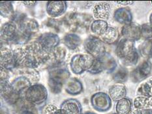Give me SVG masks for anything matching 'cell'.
<instances>
[{
    "label": "cell",
    "instance_id": "6da1fadb",
    "mask_svg": "<svg viewBox=\"0 0 152 114\" xmlns=\"http://www.w3.org/2000/svg\"><path fill=\"white\" fill-rule=\"evenodd\" d=\"M16 68H35L47 63L50 53L45 50L35 41L14 50Z\"/></svg>",
    "mask_w": 152,
    "mask_h": 114
},
{
    "label": "cell",
    "instance_id": "7a4b0ae2",
    "mask_svg": "<svg viewBox=\"0 0 152 114\" xmlns=\"http://www.w3.org/2000/svg\"><path fill=\"white\" fill-rule=\"evenodd\" d=\"M22 98L32 105H41L47 100L48 91L43 85L34 84L25 91Z\"/></svg>",
    "mask_w": 152,
    "mask_h": 114
},
{
    "label": "cell",
    "instance_id": "3957f363",
    "mask_svg": "<svg viewBox=\"0 0 152 114\" xmlns=\"http://www.w3.org/2000/svg\"><path fill=\"white\" fill-rule=\"evenodd\" d=\"M94 60L95 58L89 54H76L71 58V69L75 74H82L90 69Z\"/></svg>",
    "mask_w": 152,
    "mask_h": 114
},
{
    "label": "cell",
    "instance_id": "277c9868",
    "mask_svg": "<svg viewBox=\"0 0 152 114\" xmlns=\"http://www.w3.org/2000/svg\"><path fill=\"white\" fill-rule=\"evenodd\" d=\"M84 48L88 54L95 59L101 58L107 53L104 43L97 36H89L84 42Z\"/></svg>",
    "mask_w": 152,
    "mask_h": 114
},
{
    "label": "cell",
    "instance_id": "5b68a950",
    "mask_svg": "<svg viewBox=\"0 0 152 114\" xmlns=\"http://www.w3.org/2000/svg\"><path fill=\"white\" fill-rule=\"evenodd\" d=\"M91 104L93 108L97 112H105L111 108L112 99L107 93L98 92L91 96Z\"/></svg>",
    "mask_w": 152,
    "mask_h": 114
},
{
    "label": "cell",
    "instance_id": "8992f818",
    "mask_svg": "<svg viewBox=\"0 0 152 114\" xmlns=\"http://www.w3.org/2000/svg\"><path fill=\"white\" fill-rule=\"evenodd\" d=\"M35 41L41 46L48 52H51L57 48L60 43V38L59 36L51 32H47L41 34L36 39Z\"/></svg>",
    "mask_w": 152,
    "mask_h": 114
},
{
    "label": "cell",
    "instance_id": "52a82bcc",
    "mask_svg": "<svg viewBox=\"0 0 152 114\" xmlns=\"http://www.w3.org/2000/svg\"><path fill=\"white\" fill-rule=\"evenodd\" d=\"M152 70V63L150 60H145L131 72L130 77L134 83H139L150 76Z\"/></svg>",
    "mask_w": 152,
    "mask_h": 114
},
{
    "label": "cell",
    "instance_id": "ba28073f",
    "mask_svg": "<svg viewBox=\"0 0 152 114\" xmlns=\"http://www.w3.org/2000/svg\"><path fill=\"white\" fill-rule=\"evenodd\" d=\"M1 97L9 105L15 106L22 99L20 94L16 93L9 81H1Z\"/></svg>",
    "mask_w": 152,
    "mask_h": 114
},
{
    "label": "cell",
    "instance_id": "9c48e42d",
    "mask_svg": "<svg viewBox=\"0 0 152 114\" xmlns=\"http://www.w3.org/2000/svg\"><path fill=\"white\" fill-rule=\"evenodd\" d=\"M48 74V78L62 84L69 80V77L71 76L70 72L69 71L67 67L65 66V63L49 67Z\"/></svg>",
    "mask_w": 152,
    "mask_h": 114
},
{
    "label": "cell",
    "instance_id": "30bf717a",
    "mask_svg": "<svg viewBox=\"0 0 152 114\" xmlns=\"http://www.w3.org/2000/svg\"><path fill=\"white\" fill-rule=\"evenodd\" d=\"M18 28L15 23L8 22L3 24L1 28V39L7 43H13L17 36Z\"/></svg>",
    "mask_w": 152,
    "mask_h": 114
},
{
    "label": "cell",
    "instance_id": "8fae6325",
    "mask_svg": "<svg viewBox=\"0 0 152 114\" xmlns=\"http://www.w3.org/2000/svg\"><path fill=\"white\" fill-rule=\"evenodd\" d=\"M121 33L124 38L134 42L138 41L142 37L141 25L133 22L124 25L121 28Z\"/></svg>",
    "mask_w": 152,
    "mask_h": 114
},
{
    "label": "cell",
    "instance_id": "7c38bea8",
    "mask_svg": "<svg viewBox=\"0 0 152 114\" xmlns=\"http://www.w3.org/2000/svg\"><path fill=\"white\" fill-rule=\"evenodd\" d=\"M67 9V3L65 1H49L46 7L47 14L52 18H57L63 15Z\"/></svg>",
    "mask_w": 152,
    "mask_h": 114
},
{
    "label": "cell",
    "instance_id": "4fadbf2b",
    "mask_svg": "<svg viewBox=\"0 0 152 114\" xmlns=\"http://www.w3.org/2000/svg\"><path fill=\"white\" fill-rule=\"evenodd\" d=\"M1 67L10 71L16 68L14 50L6 47L1 49Z\"/></svg>",
    "mask_w": 152,
    "mask_h": 114
},
{
    "label": "cell",
    "instance_id": "5bb4252c",
    "mask_svg": "<svg viewBox=\"0 0 152 114\" xmlns=\"http://www.w3.org/2000/svg\"><path fill=\"white\" fill-rule=\"evenodd\" d=\"M134 41L128 40L124 38L121 39L118 42L116 48H115V54L121 60L127 57L134 50Z\"/></svg>",
    "mask_w": 152,
    "mask_h": 114
},
{
    "label": "cell",
    "instance_id": "9a60e30c",
    "mask_svg": "<svg viewBox=\"0 0 152 114\" xmlns=\"http://www.w3.org/2000/svg\"><path fill=\"white\" fill-rule=\"evenodd\" d=\"M60 109L65 114H82V106L81 103L75 99L65 100L60 106Z\"/></svg>",
    "mask_w": 152,
    "mask_h": 114
},
{
    "label": "cell",
    "instance_id": "2e32d148",
    "mask_svg": "<svg viewBox=\"0 0 152 114\" xmlns=\"http://www.w3.org/2000/svg\"><path fill=\"white\" fill-rule=\"evenodd\" d=\"M65 56L66 50L65 48L58 46L55 48L50 53V57L47 62L48 63L50 64L49 67L64 64Z\"/></svg>",
    "mask_w": 152,
    "mask_h": 114
},
{
    "label": "cell",
    "instance_id": "e0dca14e",
    "mask_svg": "<svg viewBox=\"0 0 152 114\" xmlns=\"http://www.w3.org/2000/svg\"><path fill=\"white\" fill-rule=\"evenodd\" d=\"M93 12L95 18L106 20L110 16V5L107 2L99 3L94 6Z\"/></svg>",
    "mask_w": 152,
    "mask_h": 114
},
{
    "label": "cell",
    "instance_id": "ac0fdd59",
    "mask_svg": "<svg viewBox=\"0 0 152 114\" xmlns=\"http://www.w3.org/2000/svg\"><path fill=\"white\" fill-rule=\"evenodd\" d=\"M114 18L120 24L127 25L132 23L133 15L130 9L127 7H121L116 9L114 12Z\"/></svg>",
    "mask_w": 152,
    "mask_h": 114
},
{
    "label": "cell",
    "instance_id": "d6986e66",
    "mask_svg": "<svg viewBox=\"0 0 152 114\" xmlns=\"http://www.w3.org/2000/svg\"><path fill=\"white\" fill-rule=\"evenodd\" d=\"M108 94L112 100L118 102L126 97V87L124 84H115L109 89Z\"/></svg>",
    "mask_w": 152,
    "mask_h": 114
},
{
    "label": "cell",
    "instance_id": "ffe728a7",
    "mask_svg": "<svg viewBox=\"0 0 152 114\" xmlns=\"http://www.w3.org/2000/svg\"><path fill=\"white\" fill-rule=\"evenodd\" d=\"M18 28L20 30L32 36L39 31V25L35 20L26 18L18 26Z\"/></svg>",
    "mask_w": 152,
    "mask_h": 114
},
{
    "label": "cell",
    "instance_id": "44dd1931",
    "mask_svg": "<svg viewBox=\"0 0 152 114\" xmlns=\"http://www.w3.org/2000/svg\"><path fill=\"white\" fill-rule=\"evenodd\" d=\"M13 89L16 93L20 94L22 97V94L27 90L29 87L32 86V83L28 78L21 76L16 78L11 83Z\"/></svg>",
    "mask_w": 152,
    "mask_h": 114
},
{
    "label": "cell",
    "instance_id": "7402d4cb",
    "mask_svg": "<svg viewBox=\"0 0 152 114\" xmlns=\"http://www.w3.org/2000/svg\"><path fill=\"white\" fill-rule=\"evenodd\" d=\"M83 85L81 81L76 78L69 79L65 87V91L71 95H77L83 91Z\"/></svg>",
    "mask_w": 152,
    "mask_h": 114
},
{
    "label": "cell",
    "instance_id": "603a6c76",
    "mask_svg": "<svg viewBox=\"0 0 152 114\" xmlns=\"http://www.w3.org/2000/svg\"><path fill=\"white\" fill-rule=\"evenodd\" d=\"M63 42L69 50H75L82 44V39L77 34L67 33L63 38Z\"/></svg>",
    "mask_w": 152,
    "mask_h": 114
},
{
    "label": "cell",
    "instance_id": "cb8c5ba5",
    "mask_svg": "<svg viewBox=\"0 0 152 114\" xmlns=\"http://www.w3.org/2000/svg\"><path fill=\"white\" fill-rule=\"evenodd\" d=\"M119 32L114 28L108 26L107 30L102 34L100 38L104 43L108 44H112L116 42L119 39Z\"/></svg>",
    "mask_w": 152,
    "mask_h": 114
},
{
    "label": "cell",
    "instance_id": "d4e9b609",
    "mask_svg": "<svg viewBox=\"0 0 152 114\" xmlns=\"http://www.w3.org/2000/svg\"><path fill=\"white\" fill-rule=\"evenodd\" d=\"M99 59L101 61L104 70L107 73H112L116 69L118 66L116 61H115L114 57H112L110 54L107 52L103 56Z\"/></svg>",
    "mask_w": 152,
    "mask_h": 114
},
{
    "label": "cell",
    "instance_id": "484cf974",
    "mask_svg": "<svg viewBox=\"0 0 152 114\" xmlns=\"http://www.w3.org/2000/svg\"><path fill=\"white\" fill-rule=\"evenodd\" d=\"M132 101L129 98L119 100L115 105V112L117 114H130L132 110Z\"/></svg>",
    "mask_w": 152,
    "mask_h": 114
},
{
    "label": "cell",
    "instance_id": "4316f807",
    "mask_svg": "<svg viewBox=\"0 0 152 114\" xmlns=\"http://www.w3.org/2000/svg\"><path fill=\"white\" fill-rule=\"evenodd\" d=\"M108 28L107 21L102 20H95L92 22L90 25L91 32L97 36H101L104 33Z\"/></svg>",
    "mask_w": 152,
    "mask_h": 114
},
{
    "label": "cell",
    "instance_id": "83f0119b",
    "mask_svg": "<svg viewBox=\"0 0 152 114\" xmlns=\"http://www.w3.org/2000/svg\"><path fill=\"white\" fill-rule=\"evenodd\" d=\"M138 96L146 97L148 99L152 98V78L148 80L146 82L142 83L138 87L137 90Z\"/></svg>",
    "mask_w": 152,
    "mask_h": 114
},
{
    "label": "cell",
    "instance_id": "f1b7e54d",
    "mask_svg": "<svg viewBox=\"0 0 152 114\" xmlns=\"http://www.w3.org/2000/svg\"><path fill=\"white\" fill-rule=\"evenodd\" d=\"M129 76V73L127 68L121 67L117 70L114 72L112 79L116 84H124L128 80Z\"/></svg>",
    "mask_w": 152,
    "mask_h": 114
},
{
    "label": "cell",
    "instance_id": "f546056e",
    "mask_svg": "<svg viewBox=\"0 0 152 114\" xmlns=\"http://www.w3.org/2000/svg\"><path fill=\"white\" fill-rule=\"evenodd\" d=\"M15 12L12 4V1H0V13H1V15L3 17L11 18Z\"/></svg>",
    "mask_w": 152,
    "mask_h": 114
},
{
    "label": "cell",
    "instance_id": "4dcf8cb0",
    "mask_svg": "<svg viewBox=\"0 0 152 114\" xmlns=\"http://www.w3.org/2000/svg\"><path fill=\"white\" fill-rule=\"evenodd\" d=\"M19 72L22 74V76L28 78L32 84H37V82L40 79V74H39V72L35 69H33V68H21Z\"/></svg>",
    "mask_w": 152,
    "mask_h": 114
},
{
    "label": "cell",
    "instance_id": "1f68e13d",
    "mask_svg": "<svg viewBox=\"0 0 152 114\" xmlns=\"http://www.w3.org/2000/svg\"><path fill=\"white\" fill-rule=\"evenodd\" d=\"M152 52V39L144 41L138 47V53L144 58L150 57Z\"/></svg>",
    "mask_w": 152,
    "mask_h": 114
},
{
    "label": "cell",
    "instance_id": "d6a6232c",
    "mask_svg": "<svg viewBox=\"0 0 152 114\" xmlns=\"http://www.w3.org/2000/svg\"><path fill=\"white\" fill-rule=\"evenodd\" d=\"M139 57L140 54L138 53V51L135 48L134 50L129 55H128L127 57L123 59L121 61L125 66H133L138 63L139 60Z\"/></svg>",
    "mask_w": 152,
    "mask_h": 114
},
{
    "label": "cell",
    "instance_id": "836d02e7",
    "mask_svg": "<svg viewBox=\"0 0 152 114\" xmlns=\"http://www.w3.org/2000/svg\"><path fill=\"white\" fill-rule=\"evenodd\" d=\"M133 105L136 110L146 109L150 107V100L146 97L138 96L134 100Z\"/></svg>",
    "mask_w": 152,
    "mask_h": 114
},
{
    "label": "cell",
    "instance_id": "e575fe53",
    "mask_svg": "<svg viewBox=\"0 0 152 114\" xmlns=\"http://www.w3.org/2000/svg\"><path fill=\"white\" fill-rule=\"evenodd\" d=\"M48 85L49 89H50V91L52 93L59 94L61 92L63 85L64 84L48 78Z\"/></svg>",
    "mask_w": 152,
    "mask_h": 114
},
{
    "label": "cell",
    "instance_id": "d590c367",
    "mask_svg": "<svg viewBox=\"0 0 152 114\" xmlns=\"http://www.w3.org/2000/svg\"><path fill=\"white\" fill-rule=\"evenodd\" d=\"M104 71L103 67L101 63V61L99 58L95 59L94 62L91 68L88 72L92 74H97Z\"/></svg>",
    "mask_w": 152,
    "mask_h": 114
},
{
    "label": "cell",
    "instance_id": "8d00e7d4",
    "mask_svg": "<svg viewBox=\"0 0 152 114\" xmlns=\"http://www.w3.org/2000/svg\"><path fill=\"white\" fill-rule=\"evenodd\" d=\"M142 37L150 40L152 39V25L150 24H144L141 25Z\"/></svg>",
    "mask_w": 152,
    "mask_h": 114
},
{
    "label": "cell",
    "instance_id": "74e56055",
    "mask_svg": "<svg viewBox=\"0 0 152 114\" xmlns=\"http://www.w3.org/2000/svg\"><path fill=\"white\" fill-rule=\"evenodd\" d=\"M0 77H1V81H9V71L1 67V76H0Z\"/></svg>",
    "mask_w": 152,
    "mask_h": 114
},
{
    "label": "cell",
    "instance_id": "f35d334b",
    "mask_svg": "<svg viewBox=\"0 0 152 114\" xmlns=\"http://www.w3.org/2000/svg\"><path fill=\"white\" fill-rule=\"evenodd\" d=\"M133 114H152V110L150 108L136 110Z\"/></svg>",
    "mask_w": 152,
    "mask_h": 114
},
{
    "label": "cell",
    "instance_id": "ab89813d",
    "mask_svg": "<svg viewBox=\"0 0 152 114\" xmlns=\"http://www.w3.org/2000/svg\"><path fill=\"white\" fill-rule=\"evenodd\" d=\"M22 3H24V5L28 8H31L35 6L36 3H37V1H23Z\"/></svg>",
    "mask_w": 152,
    "mask_h": 114
},
{
    "label": "cell",
    "instance_id": "60d3db41",
    "mask_svg": "<svg viewBox=\"0 0 152 114\" xmlns=\"http://www.w3.org/2000/svg\"><path fill=\"white\" fill-rule=\"evenodd\" d=\"M115 3H118V4H121L122 5H132L134 3L133 1H116Z\"/></svg>",
    "mask_w": 152,
    "mask_h": 114
},
{
    "label": "cell",
    "instance_id": "b9f144b4",
    "mask_svg": "<svg viewBox=\"0 0 152 114\" xmlns=\"http://www.w3.org/2000/svg\"><path fill=\"white\" fill-rule=\"evenodd\" d=\"M1 114H9V110L7 107L1 104Z\"/></svg>",
    "mask_w": 152,
    "mask_h": 114
},
{
    "label": "cell",
    "instance_id": "7bdbcfd3",
    "mask_svg": "<svg viewBox=\"0 0 152 114\" xmlns=\"http://www.w3.org/2000/svg\"><path fill=\"white\" fill-rule=\"evenodd\" d=\"M150 24L152 25V13L150 15Z\"/></svg>",
    "mask_w": 152,
    "mask_h": 114
},
{
    "label": "cell",
    "instance_id": "ee69618b",
    "mask_svg": "<svg viewBox=\"0 0 152 114\" xmlns=\"http://www.w3.org/2000/svg\"><path fill=\"white\" fill-rule=\"evenodd\" d=\"M82 114H96V113H94V112H86V113H82Z\"/></svg>",
    "mask_w": 152,
    "mask_h": 114
},
{
    "label": "cell",
    "instance_id": "f6af8a7d",
    "mask_svg": "<svg viewBox=\"0 0 152 114\" xmlns=\"http://www.w3.org/2000/svg\"><path fill=\"white\" fill-rule=\"evenodd\" d=\"M150 57L152 59V52H151V54H150Z\"/></svg>",
    "mask_w": 152,
    "mask_h": 114
},
{
    "label": "cell",
    "instance_id": "bcb514c9",
    "mask_svg": "<svg viewBox=\"0 0 152 114\" xmlns=\"http://www.w3.org/2000/svg\"><path fill=\"white\" fill-rule=\"evenodd\" d=\"M111 114H117L116 113H111Z\"/></svg>",
    "mask_w": 152,
    "mask_h": 114
},
{
    "label": "cell",
    "instance_id": "7dc6e473",
    "mask_svg": "<svg viewBox=\"0 0 152 114\" xmlns=\"http://www.w3.org/2000/svg\"><path fill=\"white\" fill-rule=\"evenodd\" d=\"M151 3H152V1H151Z\"/></svg>",
    "mask_w": 152,
    "mask_h": 114
}]
</instances>
